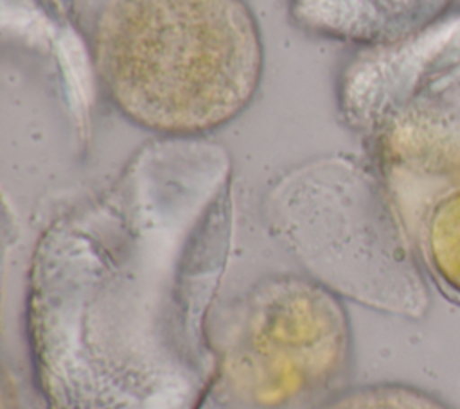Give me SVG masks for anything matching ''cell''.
<instances>
[{
    "mask_svg": "<svg viewBox=\"0 0 460 409\" xmlns=\"http://www.w3.org/2000/svg\"><path fill=\"white\" fill-rule=\"evenodd\" d=\"M219 194L214 167L149 161L45 240L25 300L45 409H201L223 274Z\"/></svg>",
    "mask_w": 460,
    "mask_h": 409,
    "instance_id": "cell-1",
    "label": "cell"
},
{
    "mask_svg": "<svg viewBox=\"0 0 460 409\" xmlns=\"http://www.w3.org/2000/svg\"><path fill=\"white\" fill-rule=\"evenodd\" d=\"M90 52L117 111L171 138L241 117L264 74L262 34L246 0H102Z\"/></svg>",
    "mask_w": 460,
    "mask_h": 409,
    "instance_id": "cell-2",
    "label": "cell"
},
{
    "mask_svg": "<svg viewBox=\"0 0 460 409\" xmlns=\"http://www.w3.org/2000/svg\"><path fill=\"white\" fill-rule=\"evenodd\" d=\"M221 409H320L349 387L350 318L336 292L307 274H270L210 319Z\"/></svg>",
    "mask_w": 460,
    "mask_h": 409,
    "instance_id": "cell-3",
    "label": "cell"
},
{
    "mask_svg": "<svg viewBox=\"0 0 460 409\" xmlns=\"http://www.w3.org/2000/svg\"><path fill=\"white\" fill-rule=\"evenodd\" d=\"M370 84L374 151L385 178L460 176V7L388 41Z\"/></svg>",
    "mask_w": 460,
    "mask_h": 409,
    "instance_id": "cell-4",
    "label": "cell"
},
{
    "mask_svg": "<svg viewBox=\"0 0 460 409\" xmlns=\"http://www.w3.org/2000/svg\"><path fill=\"white\" fill-rule=\"evenodd\" d=\"M417 249L429 280L460 303V176L451 178L424 208Z\"/></svg>",
    "mask_w": 460,
    "mask_h": 409,
    "instance_id": "cell-5",
    "label": "cell"
},
{
    "mask_svg": "<svg viewBox=\"0 0 460 409\" xmlns=\"http://www.w3.org/2000/svg\"><path fill=\"white\" fill-rule=\"evenodd\" d=\"M316 2V0H313ZM336 2L386 41L402 38L453 7V0H318Z\"/></svg>",
    "mask_w": 460,
    "mask_h": 409,
    "instance_id": "cell-6",
    "label": "cell"
},
{
    "mask_svg": "<svg viewBox=\"0 0 460 409\" xmlns=\"http://www.w3.org/2000/svg\"><path fill=\"white\" fill-rule=\"evenodd\" d=\"M320 409H455L442 396L406 382L349 386Z\"/></svg>",
    "mask_w": 460,
    "mask_h": 409,
    "instance_id": "cell-7",
    "label": "cell"
}]
</instances>
